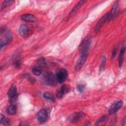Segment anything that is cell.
Here are the masks:
<instances>
[{"instance_id": "cell-1", "label": "cell", "mask_w": 126, "mask_h": 126, "mask_svg": "<svg viewBox=\"0 0 126 126\" xmlns=\"http://www.w3.org/2000/svg\"><path fill=\"white\" fill-rule=\"evenodd\" d=\"M0 48L5 46L12 40V34L11 31L6 28H1L0 31Z\"/></svg>"}, {"instance_id": "cell-2", "label": "cell", "mask_w": 126, "mask_h": 126, "mask_svg": "<svg viewBox=\"0 0 126 126\" xmlns=\"http://www.w3.org/2000/svg\"><path fill=\"white\" fill-rule=\"evenodd\" d=\"M56 80L58 83H63L66 80L67 77V72L64 68H60L57 71L55 75Z\"/></svg>"}, {"instance_id": "cell-3", "label": "cell", "mask_w": 126, "mask_h": 126, "mask_svg": "<svg viewBox=\"0 0 126 126\" xmlns=\"http://www.w3.org/2000/svg\"><path fill=\"white\" fill-rule=\"evenodd\" d=\"M44 80L46 85L50 86H54L57 82L56 76L52 72H47L44 75Z\"/></svg>"}, {"instance_id": "cell-4", "label": "cell", "mask_w": 126, "mask_h": 126, "mask_svg": "<svg viewBox=\"0 0 126 126\" xmlns=\"http://www.w3.org/2000/svg\"><path fill=\"white\" fill-rule=\"evenodd\" d=\"M7 95L11 102H14L16 101L18 95L17 90L16 86L14 84L12 85L9 89L7 93Z\"/></svg>"}, {"instance_id": "cell-5", "label": "cell", "mask_w": 126, "mask_h": 126, "mask_svg": "<svg viewBox=\"0 0 126 126\" xmlns=\"http://www.w3.org/2000/svg\"><path fill=\"white\" fill-rule=\"evenodd\" d=\"M108 20H110L109 12L105 14L99 20V21L97 22V23L96 24V25L95 26V29H94V32L95 33L98 32L99 31V30L101 29L102 27L104 25L105 22Z\"/></svg>"}, {"instance_id": "cell-6", "label": "cell", "mask_w": 126, "mask_h": 126, "mask_svg": "<svg viewBox=\"0 0 126 126\" xmlns=\"http://www.w3.org/2000/svg\"><path fill=\"white\" fill-rule=\"evenodd\" d=\"M123 102L122 100H118L113 103L108 109V113L110 115H112L116 113L122 106Z\"/></svg>"}, {"instance_id": "cell-7", "label": "cell", "mask_w": 126, "mask_h": 126, "mask_svg": "<svg viewBox=\"0 0 126 126\" xmlns=\"http://www.w3.org/2000/svg\"><path fill=\"white\" fill-rule=\"evenodd\" d=\"M48 113L46 109H41L37 113L36 118L39 123H44L46 121L48 118Z\"/></svg>"}, {"instance_id": "cell-8", "label": "cell", "mask_w": 126, "mask_h": 126, "mask_svg": "<svg viewBox=\"0 0 126 126\" xmlns=\"http://www.w3.org/2000/svg\"><path fill=\"white\" fill-rule=\"evenodd\" d=\"M85 116V114L83 112H77L71 114L68 118L69 121L71 123H76Z\"/></svg>"}, {"instance_id": "cell-9", "label": "cell", "mask_w": 126, "mask_h": 126, "mask_svg": "<svg viewBox=\"0 0 126 126\" xmlns=\"http://www.w3.org/2000/svg\"><path fill=\"white\" fill-rule=\"evenodd\" d=\"M30 32V27L26 24L21 25L19 29V34L23 37H26L29 35Z\"/></svg>"}, {"instance_id": "cell-10", "label": "cell", "mask_w": 126, "mask_h": 126, "mask_svg": "<svg viewBox=\"0 0 126 126\" xmlns=\"http://www.w3.org/2000/svg\"><path fill=\"white\" fill-rule=\"evenodd\" d=\"M85 0H80L75 5V6L73 8V9L71 10V11L69 12L68 16H67V19H70L71 18L73 15L77 12V11L80 8V7L86 2Z\"/></svg>"}, {"instance_id": "cell-11", "label": "cell", "mask_w": 126, "mask_h": 126, "mask_svg": "<svg viewBox=\"0 0 126 126\" xmlns=\"http://www.w3.org/2000/svg\"><path fill=\"white\" fill-rule=\"evenodd\" d=\"M69 91V89L68 87H67L66 85H63L61 88L57 91L56 96L59 98H61L64 94L68 93Z\"/></svg>"}, {"instance_id": "cell-12", "label": "cell", "mask_w": 126, "mask_h": 126, "mask_svg": "<svg viewBox=\"0 0 126 126\" xmlns=\"http://www.w3.org/2000/svg\"><path fill=\"white\" fill-rule=\"evenodd\" d=\"M21 19L26 22L33 23L36 21V17L32 14H25L21 16Z\"/></svg>"}, {"instance_id": "cell-13", "label": "cell", "mask_w": 126, "mask_h": 126, "mask_svg": "<svg viewBox=\"0 0 126 126\" xmlns=\"http://www.w3.org/2000/svg\"><path fill=\"white\" fill-rule=\"evenodd\" d=\"M86 60H87V56H80V57L78 61H77L76 66H75V69L77 71L79 70L82 68V67L85 63Z\"/></svg>"}, {"instance_id": "cell-14", "label": "cell", "mask_w": 126, "mask_h": 126, "mask_svg": "<svg viewBox=\"0 0 126 126\" xmlns=\"http://www.w3.org/2000/svg\"><path fill=\"white\" fill-rule=\"evenodd\" d=\"M6 112L9 115H15L17 112V106L15 104H12L8 106L6 109Z\"/></svg>"}, {"instance_id": "cell-15", "label": "cell", "mask_w": 126, "mask_h": 126, "mask_svg": "<svg viewBox=\"0 0 126 126\" xmlns=\"http://www.w3.org/2000/svg\"><path fill=\"white\" fill-rule=\"evenodd\" d=\"M126 51V47L125 46H124L122 47L120 50V54H119V66L121 67L123 63L124 59V56Z\"/></svg>"}, {"instance_id": "cell-16", "label": "cell", "mask_w": 126, "mask_h": 126, "mask_svg": "<svg viewBox=\"0 0 126 126\" xmlns=\"http://www.w3.org/2000/svg\"><path fill=\"white\" fill-rule=\"evenodd\" d=\"M118 6V1H116L113 4L111 11L109 12L110 14V20L112 19L116 12L117 7Z\"/></svg>"}, {"instance_id": "cell-17", "label": "cell", "mask_w": 126, "mask_h": 126, "mask_svg": "<svg viewBox=\"0 0 126 126\" xmlns=\"http://www.w3.org/2000/svg\"><path fill=\"white\" fill-rule=\"evenodd\" d=\"M32 72L34 75H35L36 76L40 75V74H41V73L42 72V67H41L38 65L34 66L32 68Z\"/></svg>"}, {"instance_id": "cell-18", "label": "cell", "mask_w": 126, "mask_h": 126, "mask_svg": "<svg viewBox=\"0 0 126 126\" xmlns=\"http://www.w3.org/2000/svg\"><path fill=\"white\" fill-rule=\"evenodd\" d=\"M43 97L47 99V100H49L52 101H54L55 100V98L54 96H53V95L50 92H45L43 94Z\"/></svg>"}, {"instance_id": "cell-19", "label": "cell", "mask_w": 126, "mask_h": 126, "mask_svg": "<svg viewBox=\"0 0 126 126\" xmlns=\"http://www.w3.org/2000/svg\"><path fill=\"white\" fill-rule=\"evenodd\" d=\"M0 123L3 125L8 126L10 125V122L7 120L6 117L2 114H0Z\"/></svg>"}, {"instance_id": "cell-20", "label": "cell", "mask_w": 126, "mask_h": 126, "mask_svg": "<svg viewBox=\"0 0 126 126\" xmlns=\"http://www.w3.org/2000/svg\"><path fill=\"white\" fill-rule=\"evenodd\" d=\"M37 64L38 66L42 67L45 66L46 62L45 60L43 58H40L37 60Z\"/></svg>"}, {"instance_id": "cell-21", "label": "cell", "mask_w": 126, "mask_h": 126, "mask_svg": "<svg viewBox=\"0 0 126 126\" xmlns=\"http://www.w3.org/2000/svg\"><path fill=\"white\" fill-rule=\"evenodd\" d=\"M107 119V116H102L101 117H100V118H99L98 119V120L96 122V124L95 125H98L100 123H101L105 121Z\"/></svg>"}, {"instance_id": "cell-22", "label": "cell", "mask_w": 126, "mask_h": 126, "mask_svg": "<svg viewBox=\"0 0 126 126\" xmlns=\"http://www.w3.org/2000/svg\"><path fill=\"white\" fill-rule=\"evenodd\" d=\"M105 63H106V58L105 56H103V57H102V58L101 59V63H100V69L101 70H102L103 69L105 64Z\"/></svg>"}, {"instance_id": "cell-23", "label": "cell", "mask_w": 126, "mask_h": 126, "mask_svg": "<svg viewBox=\"0 0 126 126\" xmlns=\"http://www.w3.org/2000/svg\"><path fill=\"white\" fill-rule=\"evenodd\" d=\"M13 2V1L12 0H5V1H4L3 4H2V6H1V9L4 8L5 6L9 5V4H11L12 2Z\"/></svg>"}, {"instance_id": "cell-24", "label": "cell", "mask_w": 126, "mask_h": 126, "mask_svg": "<svg viewBox=\"0 0 126 126\" xmlns=\"http://www.w3.org/2000/svg\"><path fill=\"white\" fill-rule=\"evenodd\" d=\"M14 64L15 67H19L21 65V60L17 58L14 62Z\"/></svg>"}, {"instance_id": "cell-25", "label": "cell", "mask_w": 126, "mask_h": 126, "mask_svg": "<svg viewBox=\"0 0 126 126\" xmlns=\"http://www.w3.org/2000/svg\"><path fill=\"white\" fill-rule=\"evenodd\" d=\"M117 51H118V47L117 46H115V47L114 48L113 50V51H112V55H111V59H114L116 54H117Z\"/></svg>"}, {"instance_id": "cell-26", "label": "cell", "mask_w": 126, "mask_h": 126, "mask_svg": "<svg viewBox=\"0 0 126 126\" xmlns=\"http://www.w3.org/2000/svg\"><path fill=\"white\" fill-rule=\"evenodd\" d=\"M84 89H85V86L82 84H80L77 87V90L80 93H82L84 91Z\"/></svg>"}]
</instances>
